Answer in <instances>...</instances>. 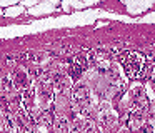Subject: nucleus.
I'll list each match as a JSON object with an SVG mask.
<instances>
[{
  "label": "nucleus",
  "mask_w": 155,
  "mask_h": 133,
  "mask_svg": "<svg viewBox=\"0 0 155 133\" xmlns=\"http://www.w3.org/2000/svg\"><path fill=\"white\" fill-rule=\"evenodd\" d=\"M124 3H125V7H127L128 13L137 15V13L145 12L148 7H152L153 0H124Z\"/></svg>",
  "instance_id": "1"
},
{
  "label": "nucleus",
  "mask_w": 155,
  "mask_h": 133,
  "mask_svg": "<svg viewBox=\"0 0 155 133\" xmlns=\"http://www.w3.org/2000/svg\"><path fill=\"white\" fill-rule=\"evenodd\" d=\"M55 12V5L50 2H47V0H42V2H38L37 5L34 7H28V13L34 17H38V15H47V13H54Z\"/></svg>",
  "instance_id": "2"
},
{
  "label": "nucleus",
  "mask_w": 155,
  "mask_h": 133,
  "mask_svg": "<svg viewBox=\"0 0 155 133\" xmlns=\"http://www.w3.org/2000/svg\"><path fill=\"white\" fill-rule=\"evenodd\" d=\"M24 12H25L24 5H10V7H7V10H5L4 15L5 17H18V15H22Z\"/></svg>",
  "instance_id": "3"
},
{
  "label": "nucleus",
  "mask_w": 155,
  "mask_h": 133,
  "mask_svg": "<svg viewBox=\"0 0 155 133\" xmlns=\"http://www.w3.org/2000/svg\"><path fill=\"white\" fill-rule=\"evenodd\" d=\"M127 72H128V75L132 76V73H134V68H135V76H138V68H140V57L138 55H135V62L134 60H130V62H127Z\"/></svg>",
  "instance_id": "4"
},
{
  "label": "nucleus",
  "mask_w": 155,
  "mask_h": 133,
  "mask_svg": "<svg viewBox=\"0 0 155 133\" xmlns=\"http://www.w3.org/2000/svg\"><path fill=\"white\" fill-rule=\"evenodd\" d=\"M17 2H20V0H0V7H10L15 5Z\"/></svg>",
  "instance_id": "5"
},
{
  "label": "nucleus",
  "mask_w": 155,
  "mask_h": 133,
  "mask_svg": "<svg viewBox=\"0 0 155 133\" xmlns=\"http://www.w3.org/2000/svg\"><path fill=\"white\" fill-rule=\"evenodd\" d=\"M38 2H40V0H22V5L24 7H34V5H37Z\"/></svg>",
  "instance_id": "6"
},
{
  "label": "nucleus",
  "mask_w": 155,
  "mask_h": 133,
  "mask_svg": "<svg viewBox=\"0 0 155 133\" xmlns=\"http://www.w3.org/2000/svg\"><path fill=\"white\" fill-rule=\"evenodd\" d=\"M47 2H50V3H54V5H57V3H58V0H47Z\"/></svg>",
  "instance_id": "7"
},
{
  "label": "nucleus",
  "mask_w": 155,
  "mask_h": 133,
  "mask_svg": "<svg viewBox=\"0 0 155 133\" xmlns=\"http://www.w3.org/2000/svg\"><path fill=\"white\" fill-rule=\"evenodd\" d=\"M0 15H2V10H0Z\"/></svg>",
  "instance_id": "8"
}]
</instances>
